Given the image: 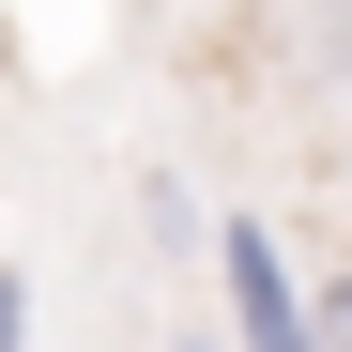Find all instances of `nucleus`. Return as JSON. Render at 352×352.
Listing matches in <instances>:
<instances>
[{
	"mask_svg": "<svg viewBox=\"0 0 352 352\" xmlns=\"http://www.w3.org/2000/svg\"><path fill=\"white\" fill-rule=\"evenodd\" d=\"M322 337H337V352H352V276H337V291H322Z\"/></svg>",
	"mask_w": 352,
	"mask_h": 352,
	"instance_id": "3",
	"label": "nucleus"
},
{
	"mask_svg": "<svg viewBox=\"0 0 352 352\" xmlns=\"http://www.w3.org/2000/svg\"><path fill=\"white\" fill-rule=\"evenodd\" d=\"M184 352H230V337H184Z\"/></svg>",
	"mask_w": 352,
	"mask_h": 352,
	"instance_id": "4",
	"label": "nucleus"
},
{
	"mask_svg": "<svg viewBox=\"0 0 352 352\" xmlns=\"http://www.w3.org/2000/svg\"><path fill=\"white\" fill-rule=\"evenodd\" d=\"M214 291H230V352H337L322 337V291L291 276V245L261 214H214Z\"/></svg>",
	"mask_w": 352,
	"mask_h": 352,
	"instance_id": "1",
	"label": "nucleus"
},
{
	"mask_svg": "<svg viewBox=\"0 0 352 352\" xmlns=\"http://www.w3.org/2000/svg\"><path fill=\"white\" fill-rule=\"evenodd\" d=\"M0 352H31V276L0 261Z\"/></svg>",
	"mask_w": 352,
	"mask_h": 352,
	"instance_id": "2",
	"label": "nucleus"
}]
</instances>
